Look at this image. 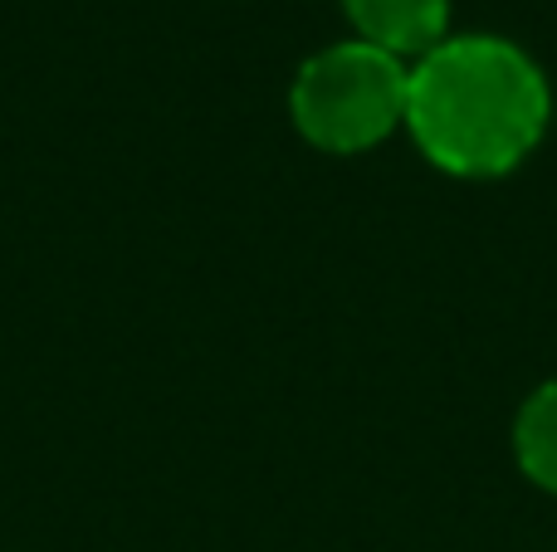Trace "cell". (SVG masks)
Wrapping results in <instances>:
<instances>
[{"label":"cell","mask_w":557,"mask_h":552,"mask_svg":"<svg viewBox=\"0 0 557 552\" xmlns=\"http://www.w3.org/2000/svg\"><path fill=\"white\" fill-rule=\"evenodd\" d=\"M548 74L504 35H445L411 64L406 133L445 176H509L548 137Z\"/></svg>","instance_id":"6da1fadb"},{"label":"cell","mask_w":557,"mask_h":552,"mask_svg":"<svg viewBox=\"0 0 557 552\" xmlns=\"http://www.w3.org/2000/svg\"><path fill=\"white\" fill-rule=\"evenodd\" d=\"M411 64L367 39H343L308 54L288 88V113L308 147L357 156L406 127Z\"/></svg>","instance_id":"7a4b0ae2"},{"label":"cell","mask_w":557,"mask_h":552,"mask_svg":"<svg viewBox=\"0 0 557 552\" xmlns=\"http://www.w3.org/2000/svg\"><path fill=\"white\" fill-rule=\"evenodd\" d=\"M357 39L386 49V54L416 59L450 35V0H343Z\"/></svg>","instance_id":"3957f363"},{"label":"cell","mask_w":557,"mask_h":552,"mask_svg":"<svg viewBox=\"0 0 557 552\" xmlns=\"http://www.w3.org/2000/svg\"><path fill=\"white\" fill-rule=\"evenodd\" d=\"M513 455L519 469L557 499V381H543L539 391H529V401L513 416Z\"/></svg>","instance_id":"277c9868"}]
</instances>
